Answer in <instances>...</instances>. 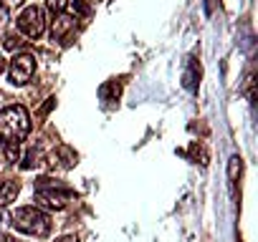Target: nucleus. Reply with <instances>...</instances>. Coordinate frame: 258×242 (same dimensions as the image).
Returning <instances> with one entry per match:
<instances>
[{"label":"nucleus","instance_id":"1","mask_svg":"<svg viewBox=\"0 0 258 242\" xmlns=\"http://www.w3.org/2000/svg\"><path fill=\"white\" fill-rule=\"evenodd\" d=\"M31 132V116L26 106H6L0 111V142L21 144Z\"/></svg>","mask_w":258,"mask_h":242},{"label":"nucleus","instance_id":"2","mask_svg":"<svg viewBox=\"0 0 258 242\" xmlns=\"http://www.w3.org/2000/svg\"><path fill=\"white\" fill-rule=\"evenodd\" d=\"M11 224L26 234H36V237H46L51 232V217L38 209V207H18L11 214Z\"/></svg>","mask_w":258,"mask_h":242},{"label":"nucleus","instance_id":"3","mask_svg":"<svg viewBox=\"0 0 258 242\" xmlns=\"http://www.w3.org/2000/svg\"><path fill=\"white\" fill-rule=\"evenodd\" d=\"M76 194L71 189H66L61 182H53V179H38L36 182V202L46 209H66L69 202H74Z\"/></svg>","mask_w":258,"mask_h":242},{"label":"nucleus","instance_id":"4","mask_svg":"<svg viewBox=\"0 0 258 242\" xmlns=\"http://www.w3.org/2000/svg\"><path fill=\"white\" fill-rule=\"evenodd\" d=\"M18 31L26 36V38H41L43 31H46V13L43 8L38 6H28L21 16H18Z\"/></svg>","mask_w":258,"mask_h":242},{"label":"nucleus","instance_id":"5","mask_svg":"<svg viewBox=\"0 0 258 242\" xmlns=\"http://www.w3.org/2000/svg\"><path fill=\"white\" fill-rule=\"evenodd\" d=\"M36 73V58L31 53H21L11 61V68H8V78L13 86H26Z\"/></svg>","mask_w":258,"mask_h":242},{"label":"nucleus","instance_id":"6","mask_svg":"<svg viewBox=\"0 0 258 242\" xmlns=\"http://www.w3.org/2000/svg\"><path fill=\"white\" fill-rule=\"evenodd\" d=\"M74 33H76V18L74 16H66V13H58L53 18V26H51L53 43H69V38Z\"/></svg>","mask_w":258,"mask_h":242},{"label":"nucleus","instance_id":"7","mask_svg":"<svg viewBox=\"0 0 258 242\" xmlns=\"http://www.w3.org/2000/svg\"><path fill=\"white\" fill-rule=\"evenodd\" d=\"M48 167L51 169H71L74 164H76V154H74V149H69V147H58V149H53L51 154H48Z\"/></svg>","mask_w":258,"mask_h":242},{"label":"nucleus","instance_id":"8","mask_svg":"<svg viewBox=\"0 0 258 242\" xmlns=\"http://www.w3.org/2000/svg\"><path fill=\"white\" fill-rule=\"evenodd\" d=\"M21 192V184L16 179H0V209H3L6 204H11Z\"/></svg>","mask_w":258,"mask_h":242},{"label":"nucleus","instance_id":"9","mask_svg":"<svg viewBox=\"0 0 258 242\" xmlns=\"http://www.w3.org/2000/svg\"><path fill=\"white\" fill-rule=\"evenodd\" d=\"M23 38H21V33H16V31H8L6 36H3V48L6 51H18V48H23Z\"/></svg>","mask_w":258,"mask_h":242},{"label":"nucleus","instance_id":"10","mask_svg":"<svg viewBox=\"0 0 258 242\" xmlns=\"http://www.w3.org/2000/svg\"><path fill=\"white\" fill-rule=\"evenodd\" d=\"M240 169H243L240 157H233V159H230V167H228V177H230V182H235V177H240Z\"/></svg>","mask_w":258,"mask_h":242},{"label":"nucleus","instance_id":"11","mask_svg":"<svg viewBox=\"0 0 258 242\" xmlns=\"http://www.w3.org/2000/svg\"><path fill=\"white\" fill-rule=\"evenodd\" d=\"M3 152H6L8 162H18V159H21V149H18V144H3Z\"/></svg>","mask_w":258,"mask_h":242},{"label":"nucleus","instance_id":"12","mask_svg":"<svg viewBox=\"0 0 258 242\" xmlns=\"http://www.w3.org/2000/svg\"><path fill=\"white\" fill-rule=\"evenodd\" d=\"M41 164V154L38 152H28V157H26V162H23V169H33V167H38Z\"/></svg>","mask_w":258,"mask_h":242},{"label":"nucleus","instance_id":"13","mask_svg":"<svg viewBox=\"0 0 258 242\" xmlns=\"http://www.w3.org/2000/svg\"><path fill=\"white\" fill-rule=\"evenodd\" d=\"M18 6H23V0H0V8H18Z\"/></svg>","mask_w":258,"mask_h":242},{"label":"nucleus","instance_id":"14","mask_svg":"<svg viewBox=\"0 0 258 242\" xmlns=\"http://www.w3.org/2000/svg\"><path fill=\"white\" fill-rule=\"evenodd\" d=\"M6 21H8V11H6V8H0V28L6 26Z\"/></svg>","mask_w":258,"mask_h":242},{"label":"nucleus","instance_id":"15","mask_svg":"<svg viewBox=\"0 0 258 242\" xmlns=\"http://www.w3.org/2000/svg\"><path fill=\"white\" fill-rule=\"evenodd\" d=\"M56 242H79V237H76V234H66V237H61V239H56Z\"/></svg>","mask_w":258,"mask_h":242},{"label":"nucleus","instance_id":"16","mask_svg":"<svg viewBox=\"0 0 258 242\" xmlns=\"http://www.w3.org/2000/svg\"><path fill=\"white\" fill-rule=\"evenodd\" d=\"M0 242H21V239H16L13 234H0Z\"/></svg>","mask_w":258,"mask_h":242},{"label":"nucleus","instance_id":"17","mask_svg":"<svg viewBox=\"0 0 258 242\" xmlns=\"http://www.w3.org/2000/svg\"><path fill=\"white\" fill-rule=\"evenodd\" d=\"M6 71V58H0V73Z\"/></svg>","mask_w":258,"mask_h":242},{"label":"nucleus","instance_id":"18","mask_svg":"<svg viewBox=\"0 0 258 242\" xmlns=\"http://www.w3.org/2000/svg\"><path fill=\"white\" fill-rule=\"evenodd\" d=\"M3 222H6V214H3V212H0V227H3Z\"/></svg>","mask_w":258,"mask_h":242}]
</instances>
